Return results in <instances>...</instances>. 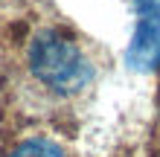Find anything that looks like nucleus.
I'll use <instances>...</instances> for the list:
<instances>
[{"label":"nucleus","instance_id":"nucleus-1","mask_svg":"<svg viewBox=\"0 0 160 157\" xmlns=\"http://www.w3.org/2000/svg\"><path fill=\"white\" fill-rule=\"evenodd\" d=\"M29 70L47 90L58 96H76L93 81L90 55L82 50V44L73 35L61 29H44L29 44Z\"/></svg>","mask_w":160,"mask_h":157},{"label":"nucleus","instance_id":"nucleus-3","mask_svg":"<svg viewBox=\"0 0 160 157\" xmlns=\"http://www.w3.org/2000/svg\"><path fill=\"white\" fill-rule=\"evenodd\" d=\"M6 157H67V151L50 137H29V140L18 143Z\"/></svg>","mask_w":160,"mask_h":157},{"label":"nucleus","instance_id":"nucleus-2","mask_svg":"<svg viewBox=\"0 0 160 157\" xmlns=\"http://www.w3.org/2000/svg\"><path fill=\"white\" fill-rule=\"evenodd\" d=\"M137 26L125 50V64L137 73L160 70V0H134Z\"/></svg>","mask_w":160,"mask_h":157}]
</instances>
